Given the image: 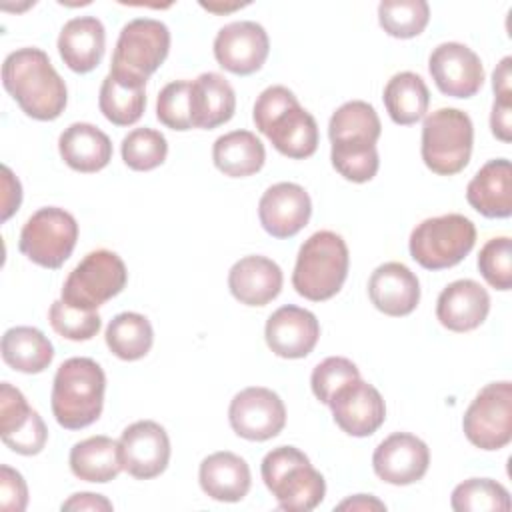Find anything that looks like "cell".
Returning <instances> with one entry per match:
<instances>
[{"mask_svg":"<svg viewBox=\"0 0 512 512\" xmlns=\"http://www.w3.org/2000/svg\"><path fill=\"white\" fill-rule=\"evenodd\" d=\"M2 84L20 110L34 120H56L68 102L62 76L48 54L34 46L18 48L4 58Z\"/></svg>","mask_w":512,"mask_h":512,"instance_id":"1","label":"cell"},{"mask_svg":"<svg viewBox=\"0 0 512 512\" xmlns=\"http://www.w3.org/2000/svg\"><path fill=\"white\" fill-rule=\"evenodd\" d=\"M252 120L272 146L288 158H310L318 148V124L286 86H268L254 102Z\"/></svg>","mask_w":512,"mask_h":512,"instance_id":"2","label":"cell"},{"mask_svg":"<svg viewBox=\"0 0 512 512\" xmlns=\"http://www.w3.org/2000/svg\"><path fill=\"white\" fill-rule=\"evenodd\" d=\"M106 374L102 366L86 356L64 360L52 382L50 406L56 422L66 430H80L102 414Z\"/></svg>","mask_w":512,"mask_h":512,"instance_id":"3","label":"cell"},{"mask_svg":"<svg viewBox=\"0 0 512 512\" xmlns=\"http://www.w3.org/2000/svg\"><path fill=\"white\" fill-rule=\"evenodd\" d=\"M348 266L350 256L344 238L332 230H318L298 250L292 286L306 300H330L346 282Z\"/></svg>","mask_w":512,"mask_h":512,"instance_id":"4","label":"cell"},{"mask_svg":"<svg viewBox=\"0 0 512 512\" xmlns=\"http://www.w3.org/2000/svg\"><path fill=\"white\" fill-rule=\"evenodd\" d=\"M262 480L288 512H310L326 494L324 476L310 464L308 456L294 446H278L262 458Z\"/></svg>","mask_w":512,"mask_h":512,"instance_id":"5","label":"cell"},{"mask_svg":"<svg viewBox=\"0 0 512 512\" xmlns=\"http://www.w3.org/2000/svg\"><path fill=\"white\" fill-rule=\"evenodd\" d=\"M474 126L470 116L458 108H438L422 124V160L438 176L462 172L472 156Z\"/></svg>","mask_w":512,"mask_h":512,"instance_id":"6","label":"cell"},{"mask_svg":"<svg viewBox=\"0 0 512 512\" xmlns=\"http://www.w3.org/2000/svg\"><path fill=\"white\" fill-rule=\"evenodd\" d=\"M476 244V226L464 214L426 218L410 232V256L426 270H444L460 264Z\"/></svg>","mask_w":512,"mask_h":512,"instance_id":"7","label":"cell"},{"mask_svg":"<svg viewBox=\"0 0 512 512\" xmlns=\"http://www.w3.org/2000/svg\"><path fill=\"white\" fill-rule=\"evenodd\" d=\"M128 280L124 260L106 248L88 252L68 274L62 296L68 306L78 310H96L110 298L118 296Z\"/></svg>","mask_w":512,"mask_h":512,"instance_id":"8","label":"cell"},{"mask_svg":"<svg viewBox=\"0 0 512 512\" xmlns=\"http://www.w3.org/2000/svg\"><path fill=\"white\" fill-rule=\"evenodd\" d=\"M78 240L76 218L58 206L36 210L20 230V252L34 264L56 270L74 252Z\"/></svg>","mask_w":512,"mask_h":512,"instance_id":"9","label":"cell"},{"mask_svg":"<svg viewBox=\"0 0 512 512\" xmlns=\"http://www.w3.org/2000/svg\"><path fill=\"white\" fill-rule=\"evenodd\" d=\"M170 50V30L156 18H134L122 26L112 54L110 72L148 80Z\"/></svg>","mask_w":512,"mask_h":512,"instance_id":"10","label":"cell"},{"mask_svg":"<svg viewBox=\"0 0 512 512\" xmlns=\"http://www.w3.org/2000/svg\"><path fill=\"white\" fill-rule=\"evenodd\" d=\"M468 442L480 450H500L512 440V384H486L470 402L462 418Z\"/></svg>","mask_w":512,"mask_h":512,"instance_id":"11","label":"cell"},{"mask_svg":"<svg viewBox=\"0 0 512 512\" xmlns=\"http://www.w3.org/2000/svg\"><path fill=\"white\" fill-rule=\"evenodd\" d=\"M228 420L240 438L264 442L282 432L286 424V406L270 388L250 386L232 398Z\"/></svg>","mask_w":512,"mask_h":512,"instance_id":"12","label":"cell"},{"mask_svg":"<svg viewBox=\"0 0 512 512\" xmlns=\"http://www.w3.org/2000/svg\"><path fill=\"white\" fill-rule=\"evenodd\" d=\"M336 426L356 438L372 436L386 420V404L378 388L354 378L340 386L328 402Z\"/></svg>","mask_w":512,"mask_h":512,"instance_id":"13","label":"cell"},{"mask_svg":"<svg viewBox=\"0 0 512 512\" xmlns=\"http://www.w3.org/2000/svg\"><path fill=\"white\" fill-rule=\"evenodd\" d=\"M270 52L268 32L252 20H238L222 26L214 38L216 62L238 76L258 72Z\"/></svg>","mask_w":512,"mask_h":512,"instance_id":"14","label":"cell"},{"mask_svg":"<svg viewBox=\"0 0 512 512\" xmlns=\"http://www.w3.org/2000/svg\"><path fill=\"white\" fill-rule=\"evenodd\" d=\"M118 448L122 468L138 480L160 476L170 462V438L154 420H138L124 428Z\"/></svg>","mask_w":512,"mask_h":512,"instance_id":"15","label":"cell"},{"mask_svg":"<svg viewBox=\"0 0 512 512\" xmlns=\"http://www.w3.org/2000/svg\"><path fill=\"white\" fill-rule=\"evenodd\" d=\"M428 70L438 90L452 98H472L484 84L480 56L460 42L438 44L428 58Z\"/></svg>","mask_w":512,"mask_h":512,"instance_id":"16","label":"cell"},{"mask_svg":"<svg viewBox=\"0 0 512 512\" xmlns=\"http://www.w3.org/2000/svg\"><path fill=\"white\" fill-rule=\"evenodd\" d=\"M0 436L12 452L22 456L40 454L48 440L44 420L10 382L0 384Z\"/></svg>","mask_w":512,"mask_h":512,"instance_id":"17","label":"cell"},{"mask_svg":"<svg viewBox=\"0 0 512 512\" xmlns=\"http://www.w3.org/2000/svg\"><path fill=\"white\" fill-rule=\"evenodd\" d=\"M428 464L430 450L426 442L410 432L390 434L372 454V468L376 476L394 486H408L422 480Z\"/></svg>","mask_w":512,"mask_h":512,"instance_id":"18","label":"cell"},{"mask_svg":"<svg viewBox=\"0 0 512 512\" xmlns=\"http://www.w3.org/2000/svg\"><path fill=\"white\" fill-rule=\"evenodd\" d=\"M312 200L308 192L294 182H278L266 188L258 202L262 228L274 238L296 236L310 220Z\"/></svg>","mask_w":512,"mask_h":512,"instance_id":"19","label":"cell"},{"mask_svg":"<svg viewBox=\"0 0 512 512\" xmlns=\"http://www.w3.org/2000/svg\"><path fill=\"white\" fill-rule=\"evenodd\" d=\"M264 338L276 356L296 360L314 350L320 338V324L310 310L286 304L268 316Z\"/></svg>","mask_w":512,"mask_h":512,"instance_id":"20","label":"cell"},{"mask_svg":"<svg viewBox=\"0 0 512 512\" xmlns=\"http://www.w3.org/2000/svg\"><path fill=\"white\" fill-rule=\"evenodd\" d=\"M490 312V296L470 278L450 282L436 300V318L450 332L476 330Z\"/></svg>","mask_w":512,"mask_h":512,"instance_id":"21","label":"cell"},{"mask_svg":"<svg viewBox=\"0 0 512 512\" xmlns=\"http://www.w3.org/2000/svg\"><path fill=\"white\" fill-rule=\"evenodd\" d=\"M368 296L386 316H408L420 302V282L402 262L380 264L368 280Z\"/></svg>","mask_w":512,"mask_h":512,"instance_id":"22","label":"cell"},{"mask_svg":"<svg viewBox=\"0 0 512 512\" xmlns=\"http://www.w3.org/2000/svg\"><path fill=\"white\" fill-rule=\"evenodd\" d=\"M282 270L266 256H244L232 264L228 272V288L232 296L246 306H266L282 290Z\"/></svg>","mask_w":512,"mask_h":512,"instance_id":"23","label":"cell"},{"mask_svg":"<svg viewBox=\"0 0 512 512\" xmlns=\"http://www.w3.org/2000/svg\"><path fill=\"white\" fill-rule=\"evenodd\" d=\"M104 50L106 30L96 16H76L62 26L58 52L72 72H92L100 64Z\"/></svg>","mask_w":512,"mask_h":512,"instance_id":"24","label":"cell"},{"mask_svg":"<svg viewBox=\"0 0 512 512\" xmlns=\"http://www.w3.org/2000/svg\"><path fill=\"white\" fill-rule=\"evenodd\" d=\"M468 204L486 218L512 214V166L506 158L488 160L466 186Z\"/></svg>","mask_w":512,"mask_h":512,"instance_id":"25","label":"cell"},{"mask_svg":"<svg viewBox=\"0 0 512 512\" xmlns=\"http://www.w3.org/2000/svg\"><path fill=\"white\" fill-rule=\"evenodd\" d=\"M198 482L202 492L212 500L240 502L252 484L250 466L234 452H214L200 462Z\"/></svg>","mask_w":512,"mask_h":512,"instance_id":"26","label":"cell"},{"mask_svg":"<svg viewBox=\"0 0 512 512\" xmlns=\"http://www.w3.org/2000/svg\"><path fill=\"white\" fill-rule=\"evenodd\" d=\"M236 112V94L218 72H202L190 82L192 128L212 130L226 124Z\"/></svg>","mask_w":512,"mask_h":512,"instance_id":"27","label":"cell"},{"mask_svg":"<svg viewBox=\"0 0 512 512\" xmlns=\"http://www.w3.org/2000/svg\"><path fill=\"white\" fill-rule=\"evenodd\" d=\"M58 152L68 168L92 174L106 168L112 160V142L94 124L74 122L60 134Z\"/></svg>","mask_w":512,"mask_h":512,"instance_id":"28","label":"cell"},{"mask_svg":"<svg viewBox=\"0 0 512 512\" xmlns=\"http://www.w3.org/2000/svg\"><path fill=\"white\" fill-rule=\"evenodd\" d=\"M214 166L230 178H246L262 170L266 150L262 140L250 130H232L214 140Z\"/></svg>","mask_w":512,"mask_h":512,"instance_id":"29","label":"cell"},{"mask_svg":"<svg viewBox=\"0 0 512 512\" xmlns=\"http://www.w3.org/2000/svg\"><path fill=\"white\" fill-rule=\"evenodd\" d=\"M98 106L108 122L132 126L142 118L146 108V82L108 72L100 86Z\"/></svg>","mask_w":512,"mask_h":512,"instance_id":"30","label":"cell"},{"mask_svg":"<svg viewBox=\"0 0 512 512\" xmlns=\"http://www.w3.org/2000/svg\"><path fill=\"white\" fill-rule=\"evenodd\" d=\"M68 462L76 478L96 484H106L124 470L118 442L110 436H90L76 442Z\"/></svg>","mask_w":512,"mask_h":512,"instance_id":"31","label":"cell"},{"mask_svg":"<svg viewBox=\"0 0 512 512\" xmlns=\"http://www.w3.org/2000/svg\"><path fill=\"white\" fill-rule=\"evenodd\" d=\"M2 360L16 372L40 374L54 358L52 342L34 326L8 328L0 342Z\"/></svg>","mask_w":512,"mask_h":512,"instance_id":"32","label":"cell"},{"mask_svg":"<svg viewBox=\"0 0 512 512\" xmlns=\"http://www.w3.org/2000/svg\"><path fill=\"white\" fill-rule=\"evenodd\" d=\"M380 132V118L374 106L364 100L344 102L328 122L332 146H376Z\"/></svg>","mask_w":512,"mask_h":512,"instance_id":"33","label":"cell"},{"mask_svg":"<svg viewBox=\"0 0 512 512\" xmlns=\"http://www.w3.org/2000/svg\"><path fill=\"white\" fill-rule=\"evenodd\" d=\"M382 100L394 124L412 126L426 116L430 92L422 76L414 72H398L384 86Z\"/></svg>","mask_w":512,"mask_h":512,"instance_id":"34","label":"cell"},{"mask_svg":"<svg viewBox=\"0 0 512 512\" xmlns=\"http://www.w3.org/2000/svg\"><path fill=\"white\" fill-rule=\"evenodd\" d=\"M110 352L126 362L144 358L154 342V330L150 320L138 312L116 314L104 332Z\"/></svg>","mask_w":512,"mask_h":512,"instance_id":"35","label":"cell"},{"mask_svg":"<svg viewBox=\"0 0 512 512\" xmlns=\"http://www.w3.org/2000/svg\"><path fill=\"white\" fill-rule=\"evenodd\" d=\"M450 506L456 512H508L510 494L492 478H468L460 482L450 496Z\"/></svg>","mask_w":512,"mask_h":512,"instance_id":"36","label":"cell"},{"mask_svg":"<svg viewBox=\"0 0 512 512\" xmlns=\"http://www.w3.org/2000/svg\"><path fill=\"white\" fill-rule=\"evenodd\" d=\"M430 20L426 0H382L378 4L380 28L392 38H414L424 32Z\"/></svg>","mask_w":512,"mask_h":512,"instance_id":"37","label":"cell"},{"mask_svg":"<svg viewBox=\"0 0 512 512\" xmlns=\"http://www.w3.org/2000/svg\"><path fill=\"white\" fill-rule=\"evenodd\" d=\"M122 160L130 170L148 172L158 168L168 156V142L160 130L134 128L120 144Z\"/></svg>","mask_w":512,"mask_h":512,"instance_id":"38","label":"cell"},{"mask_svg":"<svg viewBox=\"0 0 512 512\" xmlns=\"http://www.w3.org/2000/svg\"><path fill=\"white\" fill-rule=\"evenodd\" d=\"M48 320L56 334L74 342L94 338L102 326V318L96 310H78L68 306L64 300L52 302L48 310Z\"/></svg>","mask_w":512,"mask_h":512,"instance_id":"39","label":"cell"},{"mask_svg":"<svg viewBox=\"0 0 512 512\" xmlns=\"http://www.w3.org/2000/svg\"><path fill=\"white\" fill-rule=\"evenodd\" d=\"M478 270L492 288L502 292L512 288V242L508 236L490 238L480 248Z\"/></svg>","mask_w":512,"mask_h":512,"instance_id":"40","label":"cell"},{"mask_svg":"<svg viewBox=\"0 0 512 512\" xmlns=\"http://www.w3.org/2000/svg\"><path fill=\"white\" fill-rule=\"evenodd\" d=\"M330 160L342 178L356 184L372 180L380 166L376 146H332Z\"/></svg>","mask_w":512,"mask_h":512,"instance_id":"41","label":"cell"},{"mask_svg":"<svg viewBox=\"0 0 512 512\" xmlns=\"http://www.w3.org/2000/svg\"><path fill=\"white\" fill-rule=\"evenodd\" d=\"M156 118L172 130L186 132L192 128L190 116V82L174 80L168 82L156 98Z\"/></svg>","mask_w":512,"mask_h":512,"instance_id":"42","label":"cell"},{"mask_svg":"<svg viewBox=\"0 0 512 512\" xmlns=\"http://www.w3.org/2000/svg\"><path fill=\"white\" fill-rule=\"evenodd\" d=\"M354 378H360V370L352 360L344 356H330L316 364L310 376V386L314 396L322 404H328L334 392Z\"/></svg>","mask_w":512,"mask_h":512,"instance_id":"43","label":"cell"},{"mask_svg":"<svg viewBox=\"0 0 512 512\" xmlns=\"http://www.w3.org/2000/svg\"><path fill=\"white\" fill-rule=\"evenodd\" d=\"M28 504V488L22 474L6 464L0 466V508L4 512H22Z\"/></svg>","mask_w":512,"mask_h":512,"instance_id":"44","label":"cell"},{"mask_svg":"<svg viewBox=\"0 0 512 512\" xmlns=\"http://www.w3.org/2000/svg\"><path fill=\"white\" fill-rule=\"evenodd\" d=\"M2 220L6 222L22 202V186L8 166H2Z\"/></svg>","mask_w":512,"mask_h":512,"instance_id":"45","label":"cell"},{"mask_svg":"<svg viewBox=\"0 0 512 512\" xmlns=\"http://www.w3.org/2000/svg\"><path fill=\"white\" fill-rule=\"evenodd\" d=\"M490 128L498 140L502 142L512 140V104L494 100L492 112H490Z\"/></svg>","mask_w":512,"mask_h":512,"instance_id":"46","label":"cell"},{"mask_svg":"<svg viewBox=\"0 0 512 512\" xmlns=\"http://www.w3.org/2000/svg\"><path fill=\"white\" fill-rule=\"evenodd\" d=\"M510 68H512V58L504 56L496 66V70L492 72V88L496 94L494 100H500L506 104H512V70Z\"/></svg>","mask_w":512,"mask_h":512,"instance_id":"47","label":"cell"},{"mask_svg":"<svg viewBox=\"0 0 512 512\" xmlns=\"http://www.w3.org/2000/svg\"><path fill=\"white\" fill-rule=\"evenodd\" d=\"M62 510H76V512H82V510H112V502L102 496V494H94V492H78V494H72L66 502H62L60 506Z\"/></svg>","mask_w":512,"mask_h":512,"instance_id":"48","label":"cell"},{"mask_svg":"<svg viewBox=\"0 0 512 512\" xmlns=\"http://www.w3.org/2000/svg\"><path fill=\"white\" fill-rule=\"evenodd\" d=\"M338 510H386L384 502H380L378 498L374 496H366V494H356V496H350L346 498L344 502H340L336 506Z\"/></svg>","mask_w":512,"mask_h":512,"instance_id":"49","label":"cell"},{"mask_svg":"<svg viewBox=\"0 0 512 512\" xmlns=\"http://www.w3.org/2000/svg\"><path fill=\"white\" fill-rule=\"evenodd\" d=\"M200 6H202V8H206L208 12H216V14H222V12H224V14H226V12L238 10V8L246 6V4H230V6H226V4H224V6H222V4H210V2L206 4V2H200Z\"/></svg>","mask_w":512,"mask_h":512,"instance_id":"50","label":"cell"}]
</instances>
